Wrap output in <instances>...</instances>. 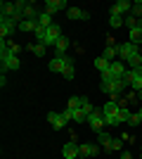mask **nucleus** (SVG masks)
I'll list each match as a JSON object with an SVG mask.
<instances>
[{
    "instance_id": "28",
    "label": "nucleus",
    "mask_w": 142,
    "mask_h": 159,
    "mask_svg": "<svg viewBox=\"0 0 142 159\" xmlns=\"http://www.w3.org/2000/svg\"><path fill=\"white\" fill-rule=\"evenodd\" d=\"M130 14H133L135 19H142V0L133 2V10H130Z\"/></svg>"
},
{
    "instance_id": "6",
    "label": "nucleus",
    "mask_w": 142,
    "mask_h": 159,
    "mask_svg": "<svg viewBox=\"0 0 142 159\" xmlns=\"http://www.w3.org/2000/svg\"><path fill=\"white\" fill-rule=\"evenodd\" d=\"M17 29H19V24H17L14 19H10V17H2V19H0V36H2V40L10 38Z\"/></svg>"
},
{
    "instance_id": "30",
    "label": "nucleus",
    "mask_w": 142,
    "mask_h": 159,
    "mask_svg": "<svg viewBox=\"0 0 142 159\" xmlns=\"http://www.w3.org/2000/svg\"><path fill=\"white\" fill-rule=\"evenodd\" d=\"M45 33H47L45 26H38V29H36V40H38V43H43V45H45Z\"/></svg>"
},
{
    "instance_id": "37",
    "label": "nucleus",
    "mask_w": 142,
    "mask_h": 159,
    "mask_svg": "<svg viewBox=\"0 0 142 159\" xmlns=\"http://www.w3.org/2000/svg\"><path fill=\"white\" fill-rule=\"evenodd\" d=\"M137 100H142V90H137Z\"/></svg>"
},
{
    "instance_id": "7",
    "label": "nucleus",
    "mask_w": 142,
    "mask_h": 159,
    "mask_svg": "<svg viewBox=\"0 0 142 159\" xmlns=\"http://www.w3.org/2000/svg\"><path fill=\"white\" fill-rule=\"evenodd\" d=\"M126 71H128V64L126 62H111V66H109V71H107V76H111V79H123L126 76Z\"/></svg>"
},
{
    "instance_id": "9",
    "label": "nucleus",
    "mask_w": 142,
    "mask_h": 159,
    "mask_svg": "<svg viewBox=\"0 0 142 159\" xmlns=\"http://www.w3.org/2000/svg\"><path fill=\"white\" fill-rule=\"evenodd\" d=\"M62 157H74V159H78V157H81V145H78L76 140L64 143V147H62Z\"/></svg>"
},
{
    "instance_id": "20",
    "label": "nucleus",
    "mask_w": 142,
    "mask_h": 159,
    "mask_svg": "<svg viewBox=\"0 0 142 159\" xmlns=\"http://www.w3.org/2000/svg\"><path fill=\"white\" fill-rule=\"evenodd\" d=\"M97 140H100V147H104V150L109 152V147H111V140H114V138H111L107 131H100V133H97Z\"/></svg>"
},
{
    "instance_id": "23",
    "label": "nucleus",
    "mask_w": 142,
    "mask_h": 159,
    "mask_svg": "<svg viewBox=\"0 0 142 159\" xmlns=\"http://www.w3.org/2000/svg\"><path fill=\"white\" fill-rule=\"evenodd\" d=\"M130 43H135V45H142V26H135L130 29Z\"/></svg>"
},
{
    "instance_id": "12",
    "label": "nucleus",
    "mask_w": 142,
    "mask_h": 159,
    "mask_svg": "<svg viewBox=\"0 0 142 159\" xmlns=\"http://www.w3.org/2000/svg\"><path fill=\"white\" fill-rule=\"evenodd\" d=\"M130 10H133V2H128V0H118V2L111 7V14H121V17H126V14H130Z\"/></svg>"
},
{
    "instance_id": "24",
    "label": "nucleus",
    "mask_w": 142,
    "mask_h": 159,
    "mask_svg": "<svg viewBox=\"0 0 142 159\" xmlns=\"http://www.w3.org/2000/svg\"><path fill=\"white\" fill-rule=\"evenodd\" d=\"M95 66H97V71H100V74H107V71H109V66H111V62H107V60L100 55V57L95 60Z\"/></svg>"
},
{
    "instance_id": "1",
    "label": "nucleus",
    "mask_w": 142,
    "mask_h": 159,
    "mask_svg": "<svg viewBox=\"0 0 142 159\" xmlns=\"http://www.w3.org/2000/svg\"><path fill=\"white\" fill-rule=\"evenodd\" d=\"M128 86L123 79H111V76H107V74H102V83H100V93L104 95H111V98H116V95L123 93V88Z\"/></svg>"
},
{
    "instance_id": "11",
    "label": "nucleus",
    "mask_w": 142,
    "mask_h": 159,
    "mask_svg": "<svg viewBox=\"0 0 142 159\" xmlns=\"http://www.w3.org/2000/svg\"><path fill=\"white\" fill-rule=\"evenodd\" d=\"M59 36H62L59 24H52V26H47V33H45V45H54Z\"/></svg>"
},
{
    "instance_id": "10",
    "label": "nucleus",
    "mask_w": 142,
    "mask_h": 159,
    "mask_svg": "<svg viewBox=\"0 0 142 159\" xmlns=\"http://www.w3.org/2000/svg\"><path fill=\"white\" fill-rule=\"evenodd\" d=\"M47 121H50V126H52L54 131H62V128L69 124V121L62 116V112H47Z\"/></svg>"
},
{
    "instance_id": "14",
    "label": "nucleus",
    "mask_w": 142,
    "mask_h": 159,
    "mask_svg": "<svg viewBox=\"0 0 142 159\" xmlns=\"http://www.w3.org/2000/svg\"><path fill=\"white\" fill-rule=\"evenodd\" d=\"M100 154V145L95 143H83L81 145V157H97Z\"/></svg>"
},
{
    "instance_id": "26",
    "label": "nucleus",
    "mask_w": 142,
    "mask_h": 159,
    "mask_svg": "<svg viewBox=\"0 0 142 159\" xmlns=\"http://www.w3.org/2000/svg\"><path fill=\"white\" fill-rule=\"evenodd\" d=\"M81 109H83V112H85V114L90 116V114H93L95 109H97V107H93V105H90V100H88V98H81Z\"/></svg>"
},
{
    "instance_id": "33",
    "label": "nucleus",
    "mask_w": 142,
    "mask_h": 159,
    "mask_svg": "<svg viewBox=\"0 0 142 159\" xmlns=\"http://www.w3.org/2000/svg\"><path fill=\"white\" fill-rule=\"evenodd\" d=\"M62 76H64V79H67V81H71V79H74V76H76V69H74V66H69V69H67V71H64V74H62Z\"/></svg>"
},
{
    "instance_id": "39",
    "label": "nucleus",
    "mask_w": 142,
    "mask_h": 159,
    "mask_svg": "<svg viewBox=\"0 0 142 159\" xmlns=\"http://www.w3.org/2000/svg\"><path fill=\"white\" fill-rule=\"evenodd\" d=\"M140 26H142V19H140Z\"/></svg>"
},
{
    "instance_id": "4",
    "label": "nucleus",
    "mask_w": 142,
    "mask_h": 159,
    "mask_svg": "<svg viewBox=\"0 0 142 159\" xmlns=\"http://www.w3.org/2000/svg\"><path fill=\"white\" fill-rule=\"evenodd\" d=\"M135 55H140V48H137L135 43L126 40V43H121V45H118V57H121V62H128V60H133Z\"/></svg>"
},
{
    "instance_id": "16",
    "label": "nucleus",
    "mask_w": 142,
    "mask_h": 159,
    "mask_svg": "<svg viewBox=\"0 0 142 159\" xmlns=\"http://www.w3.org/2000/svg\"><path fill=\"white\" fill-rule=\"evenodd\" d=\"M14 12H17V5H14V2H5V0L0 2V14H2V17H10V19H12Z\"/></svg>"
},
{
    "instance_id": "3",
    "label": "nucleus",
    "mask_w": 142,
    "mask_h": 159,
    "mask_svg": "<svg viewBox=\"0 0 142 159\" xmlns=\"http://www.w3.org/2000/svg\"><path fill=\"white\" fill-rule=\"evenodd\" d=\"M50 71L52 74H64L69 69V66H74V60H71V57H67V55H57V57H52V60H50Z\"/></svg>"
},
{
    "instance_id": "36",
    "label": "nucleus",
    "mask_w": 142,
    "mask_h": 159,
    "mask_svg": "<svg viewBox=\"0 0 142 159\" xmlns=\"http://www.w3.org/2000/svg\"><path fill=\"white\" fill-rule=\"evenodd\" d=\"M135 116H137V119L142 121V107H140V109H137V114H135Z\"/></svg>"
},
{
    "instance_id": "15",
    "label": "nucleus",
    "mask_w": 142,
    "mask_h": 159,
    "mask_svg": "<svg viewBox=\"0 0 142 159\" xmlns=\"http://www.w3.org/2000/svg\"><path fill=\"white\" fill-rule=\"evenodd\" d=\"M102 57H104L107 62H116V57H118V45H104Z\"/></svg>"
},
{
    "instance_id": "25",
    "label": "nucleus",
    "mask_w": 142,
    "mask_h": 159,
    "mask_svg": "<svg viewBox=\"0 0 142 159\" xmlns=\"http://www.w3.org/2000/svg\"><path fill=\"white\" fill-rule=\"evenodd\" d=\"M109 26L111 29H121L123 26V17L121 14H109Z\"/></svg>"
},
{
    "instance_id": "13",
    "label": "nucleus",
    "mask_w": 142,
    "mask_h": 159,
    "mask_svg": "<svg viewBox=\"0 0 142 159\" xmlns=\"http://www.w3.org/2000/svg\"><path fill=\"white\" fill-rule=\"evenodd\" d=\"M67 17L71 21H76V19H83V21H85V19H90V12H85V10H81V7H69V10H67Z\"/></svg>"
},
{
    "instance_id": "29",
    "label": "nucleus",
    "mask_w": 142,
    "mask_h": 159,
    "mask_svg": "<svg viewBox=\"0 0 142 159\" xmlns=\"http://www.w3.org/2000/svg\"><path fill=\"white\" fill-rule=\"evenodd\" d=\"M67 109H81V98H78V95L69 98V105H67Z\"/></svg>"
},
{
    "instance_id": "22",
    "label": "nucleus",
    "mask_w": 142,
    "mask_h": 159,
    "mask_svg": "<svg viewBox=\"0 0 142 159\" xmlns=\"http://www.w3.org/2000/svg\"><path fill=\"white\" fill-rule=\"evenodd\" d=\"M26 48L36 57H45V50H47V45H43V43H31V45H26Z\"/></svg>"
},
{
    "instance_id": "34",
    "label": "nucleus",
    "mask_w": 142,
    "mask_h": 159,
    "mask_svg": "<svg viewBox=\"0 0 142 159\" xmlns=\"http://www.w3.org/2000/svg\"><path fill=\"white\" fill-rule=\"evenodd\" d=\"M10 50H12L17 57H19V52H21V45H17V43H10Z\"/></svg>"
},
{
    "instance_id": "38",
    "label": "nucleus",
    "mask_w": 142,
    "mask_h": 159,
    "mask_svg": "<svg viewBox=\"0 0 142 159\" xmlns=\"http://www.w3.org/2000/svg\"><path fill=\"white\" fill-rule=\"evenodd\" d=\"M64 159H74V157H64Z\"/></svg>"
},
{
    "instance_id": "2",
    "label": "nucleus",
    "mask_w": 142,
    "mask_h": 159,
    "mask_svg": "<svg viewBox=\"0 0 142 159\" xmlns=\"http://www.w3.org/2000/svg\"><path fill=\"white\" fill-rule=\"evenodd\" d=\"M0 62H2V71H17L19 69V57L10 50V43L0 40Z\"/></svg>"
},
{
    "instance_id": "35",
    "label": "nucleus",
    "mask_w": 142,
    "mask_h": 159,
    "mask_svg": "<svg viewBox=\"0 0 142 159\" xmlns=\"http://www.w3.org/2000/svg\"><path fill=\"white\" fill-rule=\"evenodd\" d=\"M121 159H133V154L130 152H121Z\"/></svg>"
},
{
    "instance_id": "8",
    "label": "nucleus",
    "mask_w": 142,
    "mask_h": 159,
    "mask_svg": "<svg viewBox=\"0 0 142 159\" xmlns=\"http://www.w3.org/2000/svg\"><path fill=\"white\" fill-rule=\"evenodd\" d=\"M43 10L54 14V12H62V10H69V5H67V0H45V2H43Z\"/></svg>"
},
{
    "instance_id": "19",
    "label": "nucleus",
    "mask_w": 142,
    "mask_h": 159,
    "mask_svg": "<svg viewBox=\"0 0 142 159\" xmlns=\"http://www.w3.org/2000/svg\"><path fill=\"white\" fill-rule=\"evenodd\" d=\"M36 29H38V19H21L19 21V31H33L36 33Z\"/></svg>"
},
{
    "instance_id": "32",
    "label": "nucleus",
    "mask_w": 142,
    "mask_h": 159,
    "mask_svg": "<svg viewBox=\"0 0 142 159\" xmlns=\"http://www.w3.org/2000/svg\"><path fill=\"white\" fill-rule=\"evenodd\" d=\"M121 147H123V138H121V140L114 138V140H111V147H109V152H118Z\"/></svg>"
},
{
    "instance_id": "27",
    "label": "nucleus",
    "mask_w": 142,
    "mask_h": 159,
    "mask_svg": "<svg viewBox=\"0 0 142 159\" xmlns=\"http://www.w3.org/2000/svg\"><path fill=\"white\" fill-rule=\"evenodd\" d=\"M104 124H107V126H118V124H123V121H121L118 114H109V116H104Z\"/></svg>"
},
{
    "instance_id": "21",
    "label": "nucleus",
    "mask_w": 142,
    "mask_h": 159,
    "mask_svg": "<svg viewBox=\"0 0 142 159\" xmlns=\"http://www.w3.org/2000/svg\"><path fill=\"white\" fill-rule=\"evenodd\" d=\"M54 21H52V14L50 12H45V10H41V14H38V26H52Z\"/></svg>"
},
{
    "instance_id": "18",
    "label": "nucleus",
    "mask_w": 142,
    "mask_h": 159,
    "mask_svg": "<svg viewBox=\"0 0 142 159\" xmlns=\"http://www.w3.org/2000/svg\"><path fill=\"white\" fill-rule=\"evenodd\" d=\"M69 45H71V40L67 38V36H59L57 38V43H54V50H57V55H64L69 50Z\"/></svg>"
},
{
    "instance_id": "31",
    "label": "nucleus",
    "mask_w": 142,
    "mask_h": 159,
    "mask_svg": "<svg viewBox=\"0 0 142 159\" xmlns=\"http://www.w3.org/2000/svg\"><path fill=\"white\" fill-rule=\"evenodd\" d=\"M118 116H121V121H130V119H133V112H130L128 107H121V112H118Z\"/></svg>"
},
{
    "instance_id": "5",
    "label": "nucleus",
    "mask_w": 142,
    "mask_h": 159,
    "mask_svg": "<svg viewBox=\"0 0 142 159\" xmlns=\"http://www.w3.org/2000/svg\"><path fill=\"white\" fill-rule=\"evenodd\" d=\"M88 126L93 128L95 133L104 131V126H107V124H104V114H102V109H95V112L88 116Z\"/></svg>"
},
{
    "instance_id": "17",
    "label": "nucleus",
    "mask_w": 142,
    "mask_h": 159,
    "mask_svg": "<svg viewBox=\"0 0 142 159\" xmlns=\"http://www.w3.org/2000/svg\"><path fill=\"white\" fill-rule=\"evenodd\" d=\"M118 112H121V105H118L116 100L104 102V107H102V114H104V116H109V114H118Z\"/></svg>"
}]
</instances>
